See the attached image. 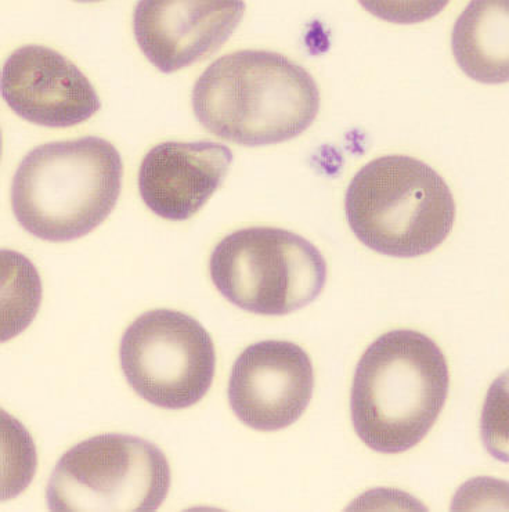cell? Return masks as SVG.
I'll use <instances>...</instances> for the list:
<instances>
[{"instance_id": "7c38bea8", "label": "cell", "mask_w": 509, "mask_h": 512, "mask_svg": "<svg viewBox=\"0 0 509 512\" xmlns=\"http://www.w3.org/2000/svg\"><path fill=\"white\" fill-rule=\"evenodd\" d=\"M451 49L469 78L482 84H505L509 77L508 3H469L454 24Z\"/></svg>"}, {"instance_id": "ba28073f", "label": "cell", "mask_w": 509, "mask_h": 512, "mask_svg": "<svg viewBox=\"0 0 509 512\" xmlns=\"http://www.w3.org/2000/svg\"><path fill=\"white\" fill-rule=\"evenodd\" d=\"M312 360L288 341L248 346L234 363L229 402L238 420L256 431H280L296 423L312 400Z\"/></svg>"}, {"instance_id": "8fae6325", "label": "cell", "mask_w": 509, "mask_h": 512, "mask_svg": "<svg viewBox=\"0 0 509 512\" xmlns=\"http://www.w3.org/2000/svg\"><path fill=\"white\" fill-rule=\"evenodd\" d=\"M231 162L229 147L209 140L157 144L140 165V196L160 218L187 221L225 182Z\"/></svg>"}, {"instance_id": "9c48e42d", "label": "cell", "mask_w": 509, "mask_h": 512, "mask_svg": "<svg viewBox=\"0 0 509 512\" xmlns=\"http://www.w3.org/2000/svg\"><path fill=\"white\" fill-rule=\"evenodd\" d=\"M2 95L18 117L48 128H70L101 108L99 96L72 61L42 45H25L6 60Z\"/></svg>"}, {"instance_id": "6da1fadb", "label": "cell", "mask_w": 509, "mask_h": 512, "mask_svg": "<svg viewBox=\"0 0 509 512\" xmlns=\"http://www.w3.org/2000/svg\"><path fill=\"white\" fill-rule=\"evenodd\" d=\"M191 102L212 135L241 146H270L308 131L319 114L320 90L283 54L238 50L202 72Z\"/></svg>"}, {"instance_id": "8992f818", "label": "cell", "mask_w": 509, "mask_h": 512, "mask_svg": "<svg viewBox=\"0 0 509 512\" xmlns=\"http://www.w3.org/2000/svg\"><path fill=\"white\" fill-rule=\"evenodd\" d=\"M171 478L160 447L137 436L104 434L61 457L46 500L52 511H155Z\"/></svg>"}, {"instance_id": "30bf717a", "label": "cell", "mask_w": 509, "mask_h": 512, "mask_svg": "<svg viewBox=\"0 0 509 512\" xmlns=\"http://www.w3.org/2000/svg\"><path fill=\"white\" fill-rule=\"evenodd\" d=\"M244 2H140L133 31L140 49L165 74L216 52L237 30Z\"/></svg>"}, {"instance_id": "3957f363", "label": "cell", "mask_w": 509, "mask_h": 512, "mask_svg": "<svg viewBox=\"0 0 509 512\" xmlns=\"http://www.w3.org/2000/svg\"><path fill=\"white\" fill-rule=\"evenodd\" d=\"M122 178L121 154L106 139L86 136L42 144L25 155L14 175V216L38 239H81L114 211Z\"/></svg>"}, {"instance_id": "52a82bcc", "label": "cell", "mask_w": 509, "mask_h": 512, "mask_svg": "<svg viewBox=\"0 0 509 512\" xmlns=\"http://www.w3.org/2000/svg\"><path fill=\"white\" fill-rule=\"evenodd\" d=\"M119 360L133 391L161 409L197 405L214 382L211 335L176 310H150L137 317L122 337Z\"/></svg>"}, {"instance_id": "7a4b0ae2", "label": "cell", "mask_w": 509, "mask_h": 512, "mask_svg": "<svg viewBox=\"0 0 509 512\" xmlns=\"http://www.w3.org/2000/svg\"><path fill=\"white\" fill-rule=\"evenodd\" d=\"M449 388V366L431 338L411 330L386 333L357 363L350 395L353 428L374 452H407L438 421Z\"/></svg>"}, {"instance_id": "277c9868", "label": "cell", "mask_w": 509, "mask_h": 512, "mask_svg": "<svg viewBox=\"0 0 509 512\" xmlns=\"http://www.w3.org/2000/svg\"><path fill=\"white\" fill-rule=\"evenodd\" d=\"M346 219L357 240L378 254L417 258L449 237L456 201L446 180L409 155H382L350 180Z\"/></svg>"}, {"instance_id": "5b68a950", "label": "cell", "mask_w": 509, "mask_h": 512, "mask_svg": "<svg viewBox=\"0 0 509 512\" xmlns=\"http://www.w3.org/2000/svg\"><path fill=\"white\" fill-rule=\"evenodd\" d=\"M212 283L236 305L263 316L305 308L327 283V262L305 237L277 227H248L216 245Z\"/></svg>"}]
</instances>
